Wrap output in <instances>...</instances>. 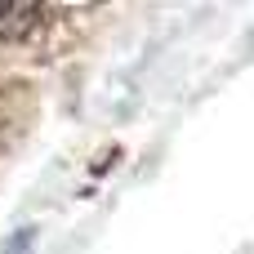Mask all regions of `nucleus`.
I'll return each instance as SVG.
<instances>
[{
    "label": "nucleus",
    "mask_w": 254,
    "mask_h": 254,
    "mask_svg": "<svg viewBox=\"0 0 254 254\" xmlns=\"http://www.w3.org/2000/svg\"><path fill=\"white\" fill-rule=\"evenodd\" d=\"M31 241H36V228H22V232L9 241V254H27V246H31Z\"/></svg>",
    "instance_id": "2"
},
{
    "label": "nucleus",
    "mask_w": 254,
    "mask_h": 254,
    "mask_svg": "<svg viewBox=\"0 0 254 254\" xmlns=\"http://www.w3.org/2000/svg\"><path fill=\"white\" fill-rule=\"evenodd\" d=\"M40 18H45L40 4H0V36L18 40V36H27Z\"/></svg>",
    "instance_id": "1"
}]
</instances>
